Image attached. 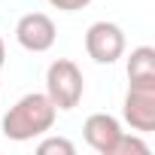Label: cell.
Instances as JSON below:
<instances>
[{
  "mask_svg": "<svg viewBox=\"0 0 155 155\" xmlns=\"http://www.w3.org/2000/svg\"><path fill=\"white\" fill-rule=\"evenodd\" d=\"M55 119H58V110L49 101V94L31 91V94L18 97L6 110V116H3V137L6 140H15V143L43 137L46 131H52Z\"/></svg>",
  "mask_w": 155,
  "mask_h": 155,
  "instance_id": "1",
  "label": "cell"
},
{
  "mask_svg": "<svg viewBox=\"0 0 155 155\" xmlns=\"http://www.w3.org/2000/svg\"><path fill=\"white\" fill-rule=\"evenodd\" d=\"M82 91H85L82 70L70 58H58V61L49 64V70H46V94L55 104V110H61V113L76 110L79 101H82Z\"/></svg>",
  "mask_w": 155,
  "mask_h": 155,
  "instance_id": "2",
  "label": "cell"
},
{
  "mask_svg": "<svg viewBox=\"0 0 155 155\" xmlns=\"http://www.w3.org/2000/svg\"><path fill=\"white\" fill-rule=\"evenodd\" d=\"M125 122L137 134L155 131V79H137L125 94Z\"/></svg>",
  "mask_w": 155,
  "mask_h": 155,
  "instance_id": "3",
  "label": "cell"
},
{
  "mask_svg": "<svg viewBox=\"0 0 155 155\" xmlns=\"http://www.w3.org/2000/svg\"><path fill=\"white\" fill-rule=\"evenodd\" d=\"M85 52L94 64H116L125 55V31L116 21H94L85 31Z\"/></svg>",
  "mask_w": 155,
  "mask_h": 155,
  "instance_id": "4",
  "label": "cell"
},
{
  "mask_svg": "<svg viewBox=\"0 0 155 155\" xmlns=\"http://www.w3.org/2000/svg\"><path fill=\"white\" fill-rule=\"evenodd\" d=\"M15 40L28 52H49L58 40V28L46 12H25L15 25Z\"/></svg>",
  "mask_w": 155,
  "mask_h": 155,
  "instance_id": "5",
  "label": "cell"
},
{
  "mask_svg": "<svg viewBox=\"0 0 155 155\" xmlns=\"http://www.w3.org/2000/svg\"><path fill=\"white\" fill-rule=\"evenodd\" d=\"M82 134H85V143H88L94 152L113 155V152H116V143H119V137H122V125H119V119L110 116V113H91V116L85 119V125H82Z\"/></svg>",
  "mask_w": 155,
  "mask_h": 155,
  "instance_id": "6",
  "label": "cell"
},
{
  "mask_svg": "<svg viewBox=\"0 0 155 155\" xmlns=\"http://www.w3.org/2000/svg\"><path fill=\"white\" fill-rule=\"evenodd\" d=\"M137 79H155V49L152 46H137L128 58V82Z\"/></svg>",
  "mask_w": 155,
  "mask_h": 155,
  "instance_id": "7",
  "label": "cell"
},
{
  "mask_svg": "<svg viewBox=\"0 0 155 155\" xmlns=\"http://www.w3.org/2000/svg\"><path fill=\"white\" fill-rule=\"evenodd\" d=\"M113 155H149V146L140 140V134H125V131H122V137H119Z\"/></svg>",
  "mask_w": 155,
  "mask_h": 155,
  "instance_id": "8",
  "label": "cell"
},
{
  "mask_svg": "<svg viewBox=\"0 0 155 155\" xmlns=\"http://www.w3.org/2000/svg\"><path fill=\"white\" fill-rule=\"evenodd\" d=\"M37 152H40V155H52V152H58V155H73L76 146H73L67 137H46V140L37 146Z\"/></svg>",
  "mask_w": 155,
  "mask_h": 155,
  "instance_id": "9",
  "label": "cell"
},
{
  "mask_svg": "<svg viewBox=\"0 0 155 155\" xmlns=\"http://www.w3.org/2000/svg\"><path fill=\"white\" fill-rule=\"evenodd\" d=\"M49 3L55 9H61V12H79V9H85L91 3V0H49Z\"/></svg>",
  "mask_w": 155,
  "mask_h": 155,
  "instance_id": "10",
  "label": "cell"
},
{
  "mask_svg": "<svg viewBox=\"0 0 155 155\" xmlns=\"http://www.w3.org/2000/svg\"><path fill=\"white\" fill-rule=\"evenodd\" d=\"M6 61V46H3V40H0V64Z\"/></svg>",
  "mask_w": 155,
  "mask_h": 155,
  "instance_id": "11",
  "label": "cell"
},
{
  "mask_svg": "<svg viewBox=\"0 0 155 155\" xmlns=\"http://www.w3.org/2000/svg\"><path fill=\"white\" fill-rule=\"evenodd\" d=\"M0 70H3V64H0Z\"/></svg>",
  "mask_w": 155,
  "mask_h": 155,
  "instance_id": "12",
  "label": "cell"
}]
</instances>
